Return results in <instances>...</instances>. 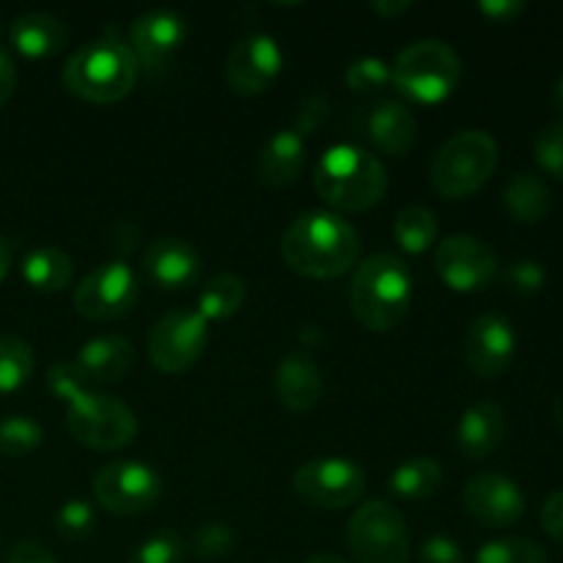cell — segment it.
Wrapping results in <instances>:
<instances>
[{"label": "cell", "mask_w": 563, "mask_h": 563, "mask_svg": "<svg viewBox=\"0 0 563 563\" xmlns=\"http://www.w3.org/2000/svg\"><path fill=\"white\" fill-rule=\"evenodd\" d=\"M47 388L66 405V429L77 443L93 451H119L135 440L137 418L124 401L91 390L71 363H55Z\"/></svg>", "instance_id": "obj_1"}, {"label": "cell", "mask_w": 563, "mask_h": 563, "mask_svg": "<svg viewBox=\"0 0 563 563\" xmlns=\"http://www.w3.org/2000/svg\"><path fill=\"white\" fill-rule=\"evenodd\" d=\"M280 256L302 278H339L355 267L361 256V236L339 214L308 212L291 220L284 231Z\"/></svg>", "instance_id": "obj_2"}, {"label": "cell", "mask_w": 563, "mask_h": 563, "mask_svg": "<svg viewBox=\"0 0 563 563\" xmlns=\"http://www.w3.org/2000/svg\"><path fill=\"white\" fill-rule=\"evenodd\" d=\"M137 75H141V64L130 44L115 38L113 33H104L102 38L82 44L66 58L60 80L66 91L86 102L110 104L130 97Z\"/></svg>", "instance_id": "obj_3"}, {"label": "cell", "mask_w": 563, "mask_h": 563, "mask_svg": "<svg viewBox=\"0 0 563 563\" xmlns=\"http://www.w3.org/2000/svg\"><path fill=\"white\" fill-rule=\"evenodd\" d=\"M313 185L328 207L339 212H366L388 192V170L366 148L339 143L319 157Z\"/></svg>", "instance_id": "obj_4"}, {"label": "cell", "mask_w": 563, "mask_h": 563, "mask_svg": "<svg viewBox=\"0 0 563 563\" xmlns=\"http://www.w3.org/2000/svg\"><path fill=\"white\" fill-rule=\"evenodd\" d=\"M352 313L372 333H388L412 306V273L394 253H374L350 286Z\"/></svg>", "instance_id": "obj_5"}, {"label": "cell", "mask_w": 563, "mask_h": 563, "mask_svg": "<svg viewBox=\"0 0 563 563\" xmlns=\"http://www.w3.org/2000/svg\"><path fill=\"white\" fill-rule=\"evenodd\" d=\"M498 165V143L482 130L456 132L432 159V187L445 201L476 196Z\"/></svg>", "instance_id": "obj_6"}, {"label": "cell", "mask_w": 563, "mask_h": 563, "mask_svg": "<svg viewBox=\"0 0 563 563\" xmlns=\"http://www.w3.org/2000/svg\"><path fill=\"white\" fill-rule=\"evenodd\" d=\"M390 75L396 91L405 93L407 99L418 104H438L460 86L462 64L449 44L438 38H421L396 55Z\"/></svg>", "instance_id": "obj_7"}, {"label": "cell", "mask_w": 563, "mask_h": 563, "mask_svg": "<svg viewBox=\"0 0 563 563\" xmlns=\"http://www.w3.org/2000/svg\"><path fill=\"white\" fill-rule=\"evenodd\" d=\"M346 544L361 563L410 561V531L401 511L388 500H368L350 517Z\"/></svg>", "instance_id": "obj_8"}, {"label": "cell", "mask_w": 563, "mask_h": 563, "mask_svg": "<svg viewBox=\"0 0 563 563\" xmlns=\"http://www.w3.org/2000/svg\"><path fill=\"white\" fill-rule=\"evenodd\" d=\"M209 344V322L198 311H170L148 330V361L163 374H185L201 361Z\"/></svg>", "instance_id": "obj_9"}, {"label": "cell", "mask_w": 563, "mask_h": 563, "mask_svg": "<svg viewBox=\"0 0 563 563\" xmlns=\"http://www.w3.org/2000/svg\"><path fill=\"white\" fill-rule=\"evenodd\" d=\"M159 495H163V482H159L157 471L137 460L108 462L93 476V498L110 515H146L154 509Z\"/></svg>", "instance_id": "obj_10"}, {"label": "cell", "mask_w": 563, "mask_h": 563, "mask_svg": "<svg viewBox=\"0 0 563 563\" xmlns=\"http://www.w3.org/2000/svg\"><path fill=\"white\" fill-rule=\"evenodd\" d=\"M295 495L313 509H346L366 489V473L357 462L341 456H319L297 467L291 478Z\"/></svg>", "instance_id": "obj_11"}, {"label": "cell", "mask_w": 563, "mask_h": 563, "mask_svg": "<svg viewBox=\"0 0 563 563\" xmlns=\"http://www.w3.org/2000/svg\"><path fill=\"white\" fill-rule=\"evenodd\" d=\"M141 297V280L124 262L99 264L77 284L75 308L88 322H113L126 317Z\"/></svg>", "instance_id": "obj_12"}, {"label": "cell", "mask_w": 563, "mask_h": 563, "mask_svg": "<svg viewBox=\"0 0 563 563\" xmlns=\"http://www.w3.org/2000/svg\"><path fill=\"white\" fill-rule=\"evenodd\" d=\"M434 269L449 289L471 295L493 284L498 275V256L478 236L456 234L434 247Z\"/></svg>", "instance_id": "obj_13"}, {"label": "cell", "mask_w": 563, "mask_h": 563, "mask_svg": "<svg viewBox=\"0 0 563 563\" xmlns=\"http://www.w3.org/2000/svg\"><path fill=\"white\" fill-rule=\"evenodd\" d=\"M284 69V53L267 33H251L231 47L225 60V82L240 97H258Z\"/></svg>", "instance_id": "obj_14"}, {"label": "cell", "mask_w": 563, "mask_h": 563, "mask_svg": "<svg viewBox=\"0 0 563 563\" xmlns=\"http://www.w3.org/2000/svg\"><path fill=\"white\" fill-rule=\"evenodd\" d=\"M465 509L487 528H509L526 515V495L504 473H478L465 487Z\"/></svg>", "instance_id": "obj_15"}, {"label": "cell", "mask_w": 563, "mask_h": 563, "mask_svg": "<svg viewBox=\"0 0 563 563\" xmlns=\"http://www.w3.org/2000/svg\"><path fill=\"white\" fill-rule=\"evenodd\" d=\"M187 38L185 16L170 9H154L130 27V49L143 69H163L174 60Z\"/></svg>", "instance_id": "obj_16"}, {"label": "cell", "mask_w": 563, "mask_h": 563, "mask_svg": "<svg viewBox=\"0 0 563 563\" xmlns=\"http://www.w3.org/2000/svg\"><path fill=\"white\" fill-rule=\"evenodd\" d=\"M517 352V333L500 313H484L471 324L465 339V357L473 374L495 379L511 366Z\"/></svg>", "instance_id": "obj_17"}, {"label": "cell", "mask_w": 563, "mask_h": 563, "mask_svg": "<svg viewBox=\"0 0 563 563\" xmlns=\"http://www.w3.org/2000/svg\"><path fill=\"white\" fill-rule=\"evenodd\" d=\"M203 262L190 242L179 236H159L143 253V273L157 289H190L201 278Z\"/></svg>", "instance_id": "obj_18"}, {"label": "cell", "mask_w": 563, "mask_h": 563, "mask_svg": "<svg viewBox=\"0 0 563 563\" xmlns=\"http://www.w3.org/2000/svg\"><path fill=\"white\" fill-rule=\"evenodd\" d=\"M506 438V410L498 401H478L462 412L454 432V445L462 460L482 462L498 451Z\"/></svg>", "instance_id": "obj_19"}, {"label": "cell", "mask_w": 563, "mask_h": 563, "mask_svg": "<svg viewBox=\"0 0 563 563\" xmlns=\"http://www.w3.org/2000/svg\"><path fill=\"white\" fill-rule=\"evenodd\" d=\"M306 152L308 143L300 132L291 126V130H280L264 143V148L258 152V181L269 190H286V187L295 185L302 174V165H306Z\"/></svg>", "instance_id": "obj_20"}, {"label": "cell", "mask_w": 563, "mask_h": 563, "mask_svg": "<svg viewBox=\"0 0 563 563\" xmlns=\"http://www.w3.org/2000/svg\"><path fill=\"white\" fill-rule=\"evenodd\" d=\"M275 394L291 412H306L324 396L322 368L306 352H289L275 368Z\"/></svg>", "instance_id": "obj_21"}, {"label": "cell", "mask_w": 563, "mask_h": 563, "mask_svg": "<svg viewBox=\"0 0 563 563\" xmlns=\"http://www.w3.org/2000/svg\"><path fill=\"white\" fill-rule=\"evenodd\" d=\"M135 363V346L121 335H99V339L86 341L77 350L71 366L77 368L88 385L97 383H119Z\"/></svg>", "instance_id": "obj_22"}, {"label": "cell", "mask_w": 563, "mask_h": 563, "mask_svg": "<svg viewBox=\"0 0 563 563\" xmlns=\"http://www.w3.org/2000/svg\"><path fill=\"white\" fill-rule=\"evenodd\" d=\"M69 31L64 22L47 11H25L11 22L9 42L25 58H49L58 49H64Z\"/></svg>", "instance_id": "obj_23"}, {"label": "cell", "mask_w": 563, "mask_h": 563, "mask_svg": "<svg viewBox=\"0 0 563 563\" xmlns=\"http://www.w3.org/2000/svg\"><path fill=\"white\" fill-rule=\"evenodd\" d=\"M366 130L379 152L390 157H405L416 146L418 121L412 110L401 102H383L368 113Z\"/></svg>", "instance_id": "obj_24"}, {"label": "cell", "mask_w": 563, "mask_h": 563, "mask_svg": "<svg viewBox=\"0 0 563 563\" xmlns=\"http://www.w3.org/2000/svg\"><path fill=\"white\" fill-rule=\"evenodd\" d=\"M504 203L517 223L537 225L550 214L553 196H550V187L537 174L522 170V174L511 176L509 185H506Z\"/></svg>", "instance_id": "obj_25"}, {"label": "cell", "mask_w": 563, "mask_h": 563, "mask_svg": "<svg viewBox=\"0 0 563 563\" xmlns=\"http://www.w3.org/2000/svg\"><path fill=\"white\" fill-rule=\"evenodd\" d=\"M75 264L60 247H36L22 258V278L36 291H60L71 284Z\"/></svg>", "instance_id": "obj_26"}, {"label": "cell", "mask_w": 563, "mask_h": 563, "mask_svg": "<svg viewBox=\"0 0 563 563\" xmlns=\"http://www.w3.org/2000/svg\"><path fill=\"white\" fill-rule=\"evenodd\" d=\"M443 484V467L432 456H412L390 473V493L401 500H423Z\"/></svg>", "instance_id": "obj_27"}, {"label": "cell", "mask_w": 563, "mask_h": 563, "mask_svg": "<svg viewBox=\"0 0 563 563\" xmlns=\"http://www.w3.org/2000/svg\"><path fill=\"white\" fill-rule=\"evenodd\" d=\"M245 302V284L236 275H214L198 295V313L207 322H223L231 319Z\"/></svg>", "instance_id": "obj_28"}, {"label": "cell", "mask_w": 563, "mask_h": 563, "mask_svg": "<svg viewBox=\"0 0 563 563\" xmlns=\"http://www.w3.org/2000/svg\"><path fill=\"white\" fill-rule=\"evenodd\" d=\"M394 240L405 253L421 256L438 240V218L427 207H405L396 214Z\"/></svg>", "instance_id": "obj_29"}, {"label": "cell", "mask_w": 563, "mask_h": 563, "mask_svg": "<svg viewBox=\"0 0 563 563\" xmlns=\"http://www.w3.org/2000/svg\"><path fill=\"white\" fill-rule=\"evenodd\" d=\"M33 350L20 335H0V394H14L31 379Z\"/></svg>", "instance_id": "obj_30"}, {"label": "cell", "mask_w": 563, "mask_h": 563, "mask_svg": "<svg viewBox=\"0 0 563 563\" xmlns=\"http://www.w3.org/2000/svg\"><path fill=\"white\" fill-rule=\"evenodd\" d=\"M344 82L357 97H377V93H383L394 82V75H390V64L385 58H379V55H363V58L352 60L346 66Z\"/></svg>", "instance_id": "obj_31"}, {"label": "cell", "mask_w": 563, "mask_h": 563, "mask_svg": "<svg viewBox=\"0 0 563 563\" xmlns=\"http://www.w3.org/2000/svg\"><path fill=\"white\" fill-rule=\"evenodd\" d=\"M44 440L42 423L31 416H9L0 421V454L3 456H25L36 451Z\"/></svg>", "instance_id": "obj_32"}, {"label": "cell", "mask_w": 563, "mask_h": 563, "mask_svg": "<svg viewBox=\"0 0 563 563\" xmlns=\"http://www.w3.org/2000/svg\"><path fill=\"white\" fill-rule=\"evenodd\" d=\"M476 563H548V553L533 539H493L476 553Z\"/></svg>", "instance_id": "obj_33"}, {"label": "cell", "mask_w": 563, "mask_h": 563, "mask_svg": "<svg viewBox=\"0 0 563 563\" xmlns=\"http://www.w3.org/2000/svg\"><path fill=\"white\" fill-rule=\"evenodd\" d=\"M236 537L225 522H203L192 531L190 539V553L201 561H220L234 550Z\"/></svg>", "instance_id": "obj_34"}, {"label": "cell", "mask_w": 563, "mask_h": 563, "mask_svg": "<svg viewBox=\"0 0 563 563\" xmlns=\"http://www.w3.org/2000/svg\"><path fill=\"white\" fill-rule=\"evenodd\" d=\"M187 544L179 533L163 531L148 537L126 563H185Z\"/></svg>", "instance_id": "obj_35"}, {"label": "cell", "mask_w": 563, "mask_h": 563, "mask_svg": "<svg viewBox=\"0 0 563 563\" xmlns=\"http://www.w3.org/2000/svg\"><path fill=\"white\" fill-rule=\"evenodd\" d=\"M93 526H97L93 506L82 498L66 500L55 515V531L64 539H86L93 531Z\"/></svg>", "instance_id": "obj_36"}, {"label": "cell", "mask_w": 563, "mask_h": 563, "mask_svg": "<svg viewBox=\"0 0 563 563\" xmlns=\"http://www.w3.org/2000/svg\"><path fill=\"white\" fill-rule=\"evenodd\" d=\"M533 154H537V163L544 174L563 181V121L548 124L539 132L537 143H533Z\"/></svg>", "instance_id": "obj_37"}, {"label": "cell", "mask_w": 563, "mask_h": 563, "mask_svg": "<svg viewBox=\"0 0 563 563\" xmlns=\"http://www.w3.org/2000/svg\"><path fill=\"white\" fill-rule=\"evenodd\" d=\"M544 280H548L544 267L539 262H533V258H520V262L509 264V267L504 269L506 289L515 291V295L520 297H531L537 295V291H542Z\"/></svg>", "instance_id": "obj_38"}, {"label": "cell", "mask_w": 563, "mask_h": 563, "mask_svg": "<svg viewBox=\"0 0 563 563\" xmlns=\"http://www.w3.org/2000/svg\"><path fill=\"white\" fill-rule=\"evenodd\" d=\"M328 108H330L328 97H322V93H311V97H308L306 102L300 104V113H297L295 130L300 132L302 137H308L311 132H317L319 126L328 121V113H330Z\"/></svg>", "instance_id": "obj_39"}, {"label": "cell", "mask_w": 563, "mask_h": 563, "mask_svg": "<svg viewBox=\"0 0 563 563\" xmlns=\"http://www.w3.org/2000/svg\"><path fill=\"white\" fill-rule=\"evenodd\" d=\"M421 563H465V553L460 544L449 537H429L418 553Z\"/></svg>", "instance_id": "obj_40"}, {"label": "cell", "mask_w": 563, "mask_h": 563, "mask_svg": "<svg viewBox=\"0 0 563 563\" xmlns=\"http://www.w3.org/2000/svg\"><path fill=\"white\" fill-rule=\"evenodd\" d=\"M5 563H58V559H55L47 544L36 542V539H22L9 550Z\"/></svg>", "instance_id": "obj_41"}, {"label": "cell", "mask_w": 563, "mask_h": 563, "mask_svg": "<svg viewBox=\"0 0 563 563\" xmlns=\"http://www.w3.org/2000/svg\"><path fill=\"white\" fill-rule=\"evenodd\" d=\"M539 520H542L544 533H548L553 542L563 544V489H559V493H553L544 500Z\"/></svg>", "instance_id": "obj_42"}, {"label": "cell", "mask_w": 563, "mask_h": 563, "mask_svg": "<svg viewBox=\"0 0 563 563\" xmlns=\"http://www.w3.org/2000/svg\"><path fill=\"white\" fill-rule=\"evenodd\" d=\"M478 11L489 22H511L526 11V3H520V0H487V3H478Z\"/></svg>", "instance_id": "obj_43"}, {"label": "cell", "mask_w": 563, "mask_h": 563, "mask_svg": "<svg viewBox=\"0 0 563 563\" xmlns=\"http://www.w3.org/2000/svg\"><path fill=\"white\" fill-rule=\"evenodd\" d=\"M14 88H16L14 58H11V55L0 47V108L9 102L11 93H14Z\"/></svg>", "instance_id": "obj_44"}, {"label": "cell", "mask_w": 563, "mask_h": 563, "mask_svg": "<svg viewBox=\"0 0 563 563\" xmlns=\"http://www.w3.org/2000/svg\"><path fill=\"white\" fill-rule=\"evenodd\" d=\"M372 9L377 11V14L390 16V20H394V16H399V14H405V11H410L412 3H372Z\"/></svg>", "instance_id": "obj_45"}, {"label": "cell", "mask_w": 563, "mask_h": 563, "mask_svg": "<svg viewBox=\"0 0 563 563\" xmlns=\"http://www.w3.org/2000/svg\"><path fill=\"white\" fill-rule=\"evenodd\" d=\"M9 269H11V247L9 242L0 236V284H3V278L9 275Z\"/></svg>", "instance_id": "obj_46"}, {"label": "cell", "mask_w": 563, "mask_h": 563, "mask_svg": "<svg viewBox=\"0 0 563 563\" xmlns=\"http://www.w3.org/2000/svg\"><path fill=\"white\" fill-rule=\"evenodd\" d=\"M306 563H346L344 559H339V555H330V553H317L311 555Z\"/></svg>", "instance_id": "obj_47"}, {"label": "cell", "mask_w": 563, "mask_h": 563, "mask_svg": "<svg viewBox=\"0 0 563 563\" xmlns=\"http://www.w3.org/2000/svg\"><path fill=\"white\" fill-rule=\"evenodd\" d=\"M555 104H559V110L563 113V77L559 80V86H555Z\"/></svg>", "instance_id": "obj_48"}]
</instances>
